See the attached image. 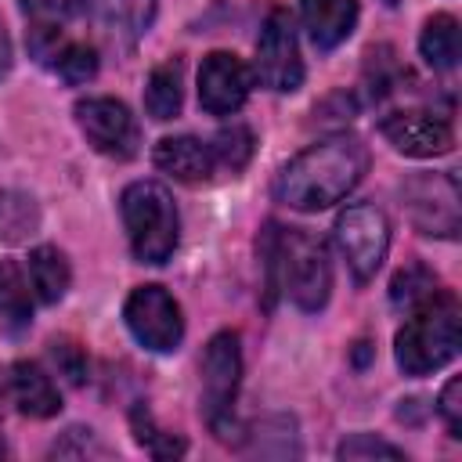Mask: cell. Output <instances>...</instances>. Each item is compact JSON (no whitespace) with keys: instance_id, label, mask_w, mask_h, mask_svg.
<instances>
[{"instance_id":"6da1fadb","label":"cell","mask_w":462,"mask_h":462,"mask_svg":"<svg viewBox=\"0 0 462 462\" xmlns=\"http://www.w3.org/2000/svg\"><path fill=\"white\" fill-rule=\"evenodd\" d=\"M365 173L368 144L354 134H332L285 162V170L274 180V199L300 213L328 209L339 199H346Z\"/></svg>"},{"instance_id":"83f0119b","label":"cell","mask_w":462,"mask_h":462,"mask_svg":"<svg viewBox=\"0 0 462 462\" xmlns=\"http://www.w3.org/2000/svg\"><path fill=\"white\" fill-rule=\"evenodd\" d=\"M437 411L448 422L451 437H462V379H448L440 397H437Z\"/></svg>"},{"instance_id":"f1b7e54d","label":"cell","mask_w":462,"mask_h":462,"mask_svg":"<svg viewBox=\"0 0 462 462\" xmlns=\"http://www.w3.org/2000/svg\"><path fill=\"white\" fill-rule=\"evenodd\" d=\"M51 357L58 365V372L69 379V383H83V372H87V361H83V350L76 343H54L51 346Z\"/></svg>"},{"instance_id":"ffe728a7","label":"cell","mask_w":462,"mask_h":462,"mask_svg":"<svg viewBox=\"0 0 462 462\" xmlns=\"http://www.w3.org/2000/svg\"><path fill=\"white\" fill-rule=\"evenodd\" d=\"M105 22L112 25V32H119L126 43H134L141 32H148L152 18H155V0H101Z\"/></svg>"},{"instance_id":"4316f807","label":"cell","mask_w":462,"mask_h":462,"mask_svg":"<svg viewBox=\"0 0 462 462\" xmlns=\"http://www.w3.org/2000/svg\"><path fill=\"white\" fill-rule=\"evenodd\" d=\"M22 7L36 18V22H69V18H79L87 11V0H22Z\"/></svg>"},{"instance_id":"836d02e7","label":"cell","mask_w":462,"mask_h":462,"mask_svg":"<svg viewBox=\"0 0 462 462\" xmlns=\"http://www.w3.org/2000/svg\"><path fill=\"white\" fill-rule=\"evenodd\" d=\"M0 455H4V440H0Z\"/></svg>"},{"instance_id":"4fadbf2b","label":"cell","mask_w":462,"mask_h":462,"mask_svg":"<svg viewBox=\"0 0 462 462\" xmlns=\"http://www.w3.org/2000/svg\"><path fill=\"white\" fill-rule=\"evenodd\" d=\"M155 166L162 173H170L173 180L180 184H206L217 170V155H213V144L209 141H199V137H162L152 152Z\"/></svg>"},{"instance_id":"e0dca14e","label":"cell","mask_w":462,"mask_h":462,"mask_svg":"<svg viewBox=\"0 0 462 462\" xmlns=\"http://www.w3.org/2000/svg\"><path fill=\"white\" fill-rule=\"evenodd\" d=\"M29 282L36 289V300L43 303H58L72 282V271H69V260L61 249L54 245H36L29 253Z\"/></svg>"},{"instance_id":"cb8c5ba5","label":"cell","mask_w":462,"mask_h":462,"mask_svg":"<svg viewBox=\"0 0 462 462\" xmlns=\"http://www.w3.org/2000/svg\"><path fill=\"white\" fill-rule=\"evenodd\" d=\"M47 69H54L65 83H87V79L97 72V51H94L90 43H72V40H65L61 51L54 54V61H51Z\"/></svg>"},{"instance_id":"30bf717a","label":"cell","mask_w":462,"mask_h":462,"mask_svg":"<svg viewBox=\"0 0 462 462\" xmlns=\"http://www.w3.org/2000/svg\"><path fill=\"white\" fill-rule=\"evenodd\" d=\"M411 224L422 235H458V180L455 173H422L404 188Z\"/></svg>"},{"instance_id":"9c48e42d","label":"cell","mask_w":462,"mask_h":462,"mask_svg":"<svg viewBox=\"0 0 462 462\" xmlns=\"http://www.w3.org/2000/svg\"><path fill=\"white\" fill-rule=\"evenodd\" d=\"M76 123L83 130V137L94 144V152L108 155V159H134L137 144H141V130L137 119L130 116V108L116 97H83L76 101Z\"/></svg>"},{"instance_id":"484cf974","label":"cell","mask_w":462,"mask_h":462,"mask_svg":"<svg viewBox=\"0 0 462 462\" xmlns=\"http://www.w3.org/2000/svg\"><path fill=\"white\" fill-rule=\"evenodd\" d=\"M336 455H339V458H404L401 448H393V444H386V440H379V437H372V433H354V437H346V440L336 448Z\"/></svg>"},{"instance_id":"d6a6232c","label":"cell","mask_w":462,"mask_h":462,"mask_svg":"<svg viewBox=\"0 0 462 462\" xmlns=\"http://www.w3.org/2000/svg\"><path fill=\"white\" fill-rule=\"evenodd\" d=\"M383 4H386V7H393V4H401V0H383Z\"/></svg>"},{"instance_id":"7c38bea8","label":"cell","mask_w":462,"mask_h":462,"mask_svg":"<svg viewBox=\"0 0 462 462\" xmlns=\"http://www.w3.org/2000/svg\"><path fill=\"white\" fill-rule=\"evenodd\" d=\"M253 90V69L231 54V51H213L202 58L199 69V105L209 116H231L245 105Z\"/></svg>"},{"instance_id":"5b68a950","label":"cell","mask_w":462,"mask_h":462,"mask_svg":"<svg viewBox=\"0 0 462 462\" xmlns=\"http://www.w3.org/2000/svg\"><path fill=\"white\" fill-rule=\"evenodd\" d=\"M336 245L354 274V282H372L375 271L383 267L386 260V249H390V224H386V213L372 202H354L346 206L339 217H336Z\"/></svg>"},{"instance_id":"9a60e30c","label":"cell","mask_w":462,"mask_h":462,"mask_svg":"<svg viewBox=\"0 0 462 462\" xmlns=\"http://www.w3.org/2000/svg\"><path fill=\"white\" fill-rule=\"evenodd\" d=\"M11 393H14L18 411L29 419H51L61 408L58 386L51 383V375L36 361H18L11 368Z\"/></svg>"},{"instance_id":"7402d4cb","label":"cell","mask_w":462,"mask_h":462,"mask_svg":"<svg viewBox=\"0 0 462 462\" xmlns=\"http://www.w3.org/2000/svg\"><path fill=\"white\" fill-rule=\"evenodd\" d=\"M433 292H437V278H433V271L422 267V263L401 267V271L393 274V282H390V303H393V307H404V310L419 307V303L430 300Z\"/></svg>"},{"instance_id":"ba28073f","label":"cell","mask_w":462,"mask_h":462,"mask_svg":"<svg viewBox=\"0 0 462 462\" xmlns=\"http://www.w3.org/2000/svg\"><path fill=\"white\" fill-rule=\"evenodd\" d=\"M126 328L130 336L152 350V354H170L180 346L184 339V318H180V303L162 289V285H137L126 296L123 307Z\"/></svg>"},{"instance_id":"4dcf8cb0","label":"cell","mask_w":462,"mask_h":462,"mask_svg":"<svg viewBox=\"0 0 462 462\" xmlns=\"http://www.w3.org/2000/svg\"><path fill=\"white\" fill-rule=\"evenodd\" d=\"M354 361H357V365H365V361H368V343H357V350H354Z\"/></svg>"},{"instance_id":"603a6c76","label":"cell","mask_w":462,"mask_h":462,"mask_svg":"<svg viewBox=\"0 0 462 462\" xmlns=\"http://www.w3.org/2000/svg\"><path fill=\"white\" fill-rule=\"evenodd\" d=\"M130 426H134L137 444H144L155 458H177V455L188 451V444H184L180 437H173V433H166V430H159V426L152 422V415H148L144 404H134V411H130Z\"/></svg>"},{"instance_id":"3957f363","label":"cell","mask_w":462,"mask_h":462,"mask_svg":"<svg viewBox=\"0 0 462 462\" xmlns=\"http://www.w3.org/2000/svg\"><path fill=\"white\" fill-rule=\"evenodd\" d=\"M458 300L455 292L437 289L430 300H422L419 307H411L408 321L401 325L397 339H393V354L404 375H430L437 368H444L455 354H458Z\"/></svg>"},{"instance_id":"2e32d148","label":"cell","mask_w":462,"mask_h":462,"mask_svg":"<svg viewBox=\"0 0 462 462\" xmlns=\"http://www.w3.org/2000/svg\"><path fill=\"white\" fill-rule=\"evenodd\" d=\"M180 105H184V69L180 61H162L152 69L148 83H144V108L155 123H170L180 116Z\"/></svg>"},{"instance_id":"1f68e13d","label":"cell","mask_w":462,"mask_h":462,"mask_svg":"<svg viewBox=\"0 0 462 462\" xmlns=\"http://www.w3.org/2000/svg\"><path fill=\"white\" fill-rule=\"evenodd\" d=\"M4 393H7V386H4V375H0V401H4Z\"/></svg>"},{"instance_id":"d6986e66","label":"cell","mask_w":462,"mask_h":462,"mask_svg":"<svg viewBox=\"0 0 462 462\" xmlns=\"http://www.w3.org/2000/svg\"><path fill=\"white\" fill-rule=\"evenodd\" d=\"M40 227L36 199L25 191H0V238L4 242H25Z\"/></svg>"},{"instance_id":"52a82bcc","label":"cell","mask_w":462,"mask_h":462,"mask_svg":"<svg viewBox=\"0 0 462 462\" xmlns=\"http://www.w3.org/2000/svg\"><path fill=\"white\" fill-rule=\"evenodd\" d=\"M256 79L274 94H292L303 83L296 22L285 7H271L256 36Z\"/></svg>"},{"instance_id":"8fae6325","label":"cell","mask_w":462,"mask_h":462,"mask_svg":"<svg viewBox=\"0 0 462 462\" xmlns=\"http://www.w3.org/2000/svg\"><path fill=\"white\" fill-rule=\"evenodd\" d=\"M383 137L401 152V155H411V159H433V155H448L451 144H455V134H451V123L437 112H426V108H401V112H390L383 116L379 123Z\"/></svg>"},{"instance_id":"44dd1931","label":"cell","mask_w":462,"mask_h":462,"mask_svg":"<svg viewBox=\"0 0 462 462\" xmlns=\"http://www.w3.org/2000/svg\"><path fill=\"white\" fill-rule=\"evenodd\" d=\"M0 314L11 325H25L32 318V300H29V282L14 260H0Z\"/></svg>"},{"instance_id":"5bb4252c","label":"cell","mask_w":462,"mask_h":462,"mask_svg":"<svg viewBox=\"0 0 462 462\" xmlns=\"http://www.w3.org/2000/svg\"><path fill=\"white\" fill-rule=\"evenodd\" d=\"M303 29L318 51L339 47L357 25V0H300Z\"/></svg>"},{"instance_id":"ac0fdd59","label":"cell","mask_w":462,"mask_h":462,"mask_svg":"<svg viewBox=\"0 0 462 462\" xmlns=\"http://www.w3.org/2000/svg\"><path fill=\"white\" fill-rule=\"evenodd\" d=\"M419 51H422V58H426L430 69H437V72L455 69L458 51H462L458 22H455L451 14H433V18H426L422 36H419Z\"/></svg>"},{"instance_id":"d4e9b609","label":"cell","mask_w":462,"mask_h":462,"mask_svg":"<svg viewBox=\"0 0 462 462\" xmlns=\"http://www.w3.org/2000/svg\"><path fill=\"white\" fill-rule=\"evenodd\" d=\"M213 155H217V166H227L231 173H238L253 155V134L245 126H238V123L224 126L213 137Z\"/></svg>"},{"instance_id":"8992f818","label":"cell","mask_w":462,"mask_h":462,"mask_svg":"<svg viewBox=\"0 0 462 462\" xmlns=\"http://www.w3.org/2000/svg\"><path fill=\"white\" fill-rule=\"evenodd\" d=\"M242 383V346L235 332H217L202 354V419L213 433L227 437L231 408Z\"/></svg>"},{"instance_id":"7a4b0ae2","label":"cell","mask_w":462,"mask_h":462,"mask_svg":"<svg viewBox=\"0 0 462 462\" xmlns=\"http://www.w3.org/2000/svg\"><path fill=\"white\" fill-rule=\"evenodd\" d=\"M260 256H263V274H267V296L285 289L289 300L307 314L328 303L332 263H328V249L321 238L267 224L260 235Z\"/></svg>"},{"instance_id":"f546056e","label":"cell","mask_w":462,"mask_h":462,"mask_svg":"<svg viewBox=\"0 0 462 462\" xmlns=\"http://www.w3.org/2000/svg\"><path fill=\"white\" fill-rule=\"evenodd\" d=\"M11 61H14V54H11V36H7L4 18H0V79L11 72Z\"/></svg>"},{"instance_id":"277c9868","label":"cell","mask_w":462,"mask_h":462,"mask_svg":"<svg viewBox=\"0 0 462 462\" xmlns=\"http://www.w3.org/2000/svg\"><path fill=\"white\" fill-rule=\"evenodd\" d=\"M119 209L134 256L141 263H166L177 249V231H180L173 195L159 180H134L126 184Z\"/></svg>"}]
</instances>
